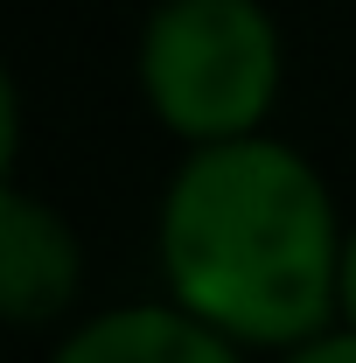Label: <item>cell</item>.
<instances>
[{"mask_svg":"<svg viewBox=\"0 0 356 363\" xmlns=\"http://www.w3.org/2000/svg\"><path fill=\"white\" fill-rule=\"evenodd\" d=\"M343 245L328 182L287 140L196 147L161 196V272L182 315L223 342L301 350L343 315Z\"/></svg>","mask_w":356,"mask_h":363,"instance_id":"cell-1","label":"cell"},{"mask_svg":"<svg viewBox=\"0 0 356 363\" xmlns=\"http://www.w3.org/2000/svg\"><path fill=\"white\" fill-rule=\"evenodd\" d=\"M287 49L259 0H161L140 28V91L189 147L259 140L279 105Z\"/></svg>","mask_w":356,"mask_h":363,"instance_id":"cell-2","label":"cell"},{"mask_svg":"<svg viewBox=\"0 0 356 363\" xmlns=\"http://www.w3.org/2000/svg\"><path fill=\"white\" fill-rule=\"evenodd\" d=\"M77 279H84L77 230L56 217V203L7 182V196H0V315L14 328L56 321L77 301Z\"/></svg>","mask_w":356,"mask_h":363,"instance_id":"cell-3","label":"cell"},{"mask_svg":"<svg viewBox=\"0 0 356 363\" xmlns=\"http://www.w3.org/2000/svg\"><path fill=\"white\" fill-rule=\"evenodd\" d=\"M49 363H245V357L217 328L182 315L175 301H133V308H112V315H91L84 328H70Z\"/></svg>","mask_w":356,"mask_h":363,"instance_id":"cell-4","label":"cell"},{"mask_svg":"<svg viewBox=\"0 0 356 363\" xmlns=\"http://www.w3.org/2000/svg\"><path fill=\"white\" fill-rule=\"evenodd\" d=\"M279 363H356V328H328V335H314L301 350H287Z\"/></svg>","mask_w":356,"mask_h":363,"instance_id":"cell-5","label":"cell"},{"mask_svg":"<svg viewBox=\"0 0 356 363\" xmlns=\"http://www.w3.org/2000/svg\"><path fill=\"white\" fill-rule=\"evenodd\" d=\"M343 328H356V224H350V245H343Z\"/></svg>","mask_w":356,"mask_h":363,"instance_id":"cell-6","label":"cell"}]
</instances>
